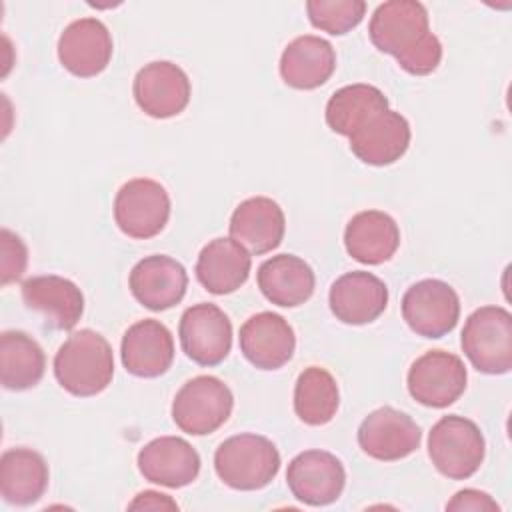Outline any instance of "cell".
<instances>
[{
  "instance_id": "83f0119b",
  "label": "cell",
  "mask_w": 512,
  "mask_h": 512,
  "mask_svg": "<svg viewBox=\"0 0 512 512\" xmlns=\"http://www.w3.org/2000/svg\"><path fill=\"white\" fill-rule=\"evenodd\" d=\"M46 368L42 346L22 330L0 334V382L6 390L22 392L34 388Z\"/></svg>"
},
{
  "instance_id": "4fadbf2b",
  "label": "cell",
  "mask_w": 512,
  "mask_h": 512,
  "mask_svg": "<svg viewBox=\"0 0 512 512\" xmlns=\"http://www.w3.org/2000/svg\"><path fill=\"white\" fill-rule=\"evenodd\" d=\"M420 426L392 406L370 412L358 426V444L364 454L380 462H396L418 450Z\"/></svg>"
},
{
  "instance_id": "9a60e30c",
  "label": "cell",
  "mask_w": 512,
  "mask_h": 512,
  "mask_svg": "<svg viewBox=\"0 0 512 512\" xmlns=\"http://www.w3.org/2000/svg\"><path fill=\"white\" fill-rule=\"evenodd\" d=\"M240 352L260 370H278L296 350V336L288 320L276 312H258L240 326Z\"/></svg>"
},
{
  "instance_id": "836d02e7",
  "label": "cell",
  "mask_w": 512,
  "mask_h": 512,
  "mask_svg": "<svg viewBox=\"0 0 512 512\" xmlns=\"http://www.w3.org/2000/svg\"><path fill=\"white\" fill-rule=\"evenodd\" d=\"M128 510H178V504L168 494L144 490L128 504Z\"/></svg>"
},
{
  "instance_id": "d6986e66",
  "label": "cell",
  "mask_w": 512,
  "mask_h": 512,
  "mask_svg": "<svg viewBox=\"0 0 512 512\" xmlns=\"http://www.w3.org/2000/svg\"><path fill=\"white\" fill-rule=\"evenodd\" d=\"M20 290L26 308L42 314L44 322L54 330H72L84 314L82 290L64 276H32L22 282Z\"/></svg>"
},
{
  "instance_id": "52a82bcc",
  "label": "cell",
  "mask_w": 512,
  "mask_h": 512,
  "mask_svg": "<svg viewBox=\"0 0 512 512\" xmlns=\"http://www.w3.org/2000/svg\"><path fill=\"white\" fill-rule=\"evenodd\" d=\"M170 210L166 188L152 178L128 180L114 198V220L134 240H148L160 234L168 224Z\"/></svg>"
},
{
  "instance_id": "e0dca14e",
  "label": "cell",
  "mask_w": 512,
  "mask_h": 512,
  "mask_svg": "<svg viewBox=\"0 0 512 512\" xmlns=\"http://www.w3.org/2000/svg\"><path fill=\"white\" fill-rule=\"evenodd\" d=\"M138 470L144 480L166 488H184L200 474L196 448L180 436H160L138 452Z\"/></svg>"
},
{
  "instance_id": "277c9868",
  "label": "cell",
  "mask_w": 512,
  "mask_h": 512,
  "mask_svg": "<svg viewBox=\"0 0 512 512\" xmlns=\"http://www.w3.org/2000/svg\"><path fill=\"white\" fill-rule=\"evenodd\" d=\"M486 440L470 418L442 416L428 434V456L434 468L450 480L474 476L484 462Z\"/></svg>"
},
{
  "instance_id": "4dcf8cb0",
  "label": "cell",
  "mask_w": 512,
  "mask_h": 512,
  "mask_svg": "<svg viewBox=\"0 0 512 512\" xmlns=\"http://www.w3.org/2000/svg\"><path fill=\"white\" fill-rule=\"evenodd\" d=\"M306 12L314 28L328 32L332 36H342L362 22L366 14V2L364 0H308Z\"/></svg>"
},
{
  "instance_id": "5bb4252c",
  "label": "cell",
  "mask_w": 512,
  "mask_h": 512,
  "mask_svg": "<svg viewBox=\"0 0 512 512\" xmlns=\"http://www.w3.org/2000/svg\"><path fill=\"white\" fill-rule=\"evenodd\" d=\"M108 26L92 16L70 22L58 38V60L72 76L92 78L106 70L112 58Z\"/></svg>"
},
{
  "instance_id": "4316f807",
  "label": "cell",
  "mask_w": 512,
  "mask_h": 512,
  "mask_svg": "<svg viewBox=\"0 0 512 512\" xmlns=\"http://www.w3.org/2000/svg\"><path fill=\"white\" fill-rule=\"evenodd\" d=\"M48 464L32 448H8L0 458V494L8 504L30 506L48 488Z\"/></svg>"
},
{
  "instance_id": "7c38bea8",
  "label": "cell",
  "mask_w": 512,
  "mask_h": 512,
  "mask_svg": "<svg viewBox=\"0 0 512 512\" xmlns=\"http://www.w3.org/2000/svg\"><path fill=\"white\" fill-rule=\"evenodd\" d=\"M286 484L302 504L326 506L340 498L346 484V470L332 452L304 450L290 460Z\"/></svg>"
},
{
  "instance_id": "8fae6325",
  "label": "cell",
  "mask_w": 512,
  "mask_h": 512,
  "mask_svg": "<svg viewBox=\"0 0 512 512\" xmlns=\"http://www.w3.org/2000/svg\"><path fill=\"white\" fill-rule=\"evenodd\" d=\"M132 94L146 116L164 120L184 112L190 102L192 86L188 74L178 64L154 60L136 72Z\"/></svg>"
},
{
  "instance_id": "ba28073f",
  "label": "cell",
  "mask_w": 512,
  "mask_h": 512,
  "mask_svg": "<svg viewBox=\"0 0 512 512\" xmlns=\"http://www.w3.org/2000/svg\"><path fill=\"white\" fill-rule=\"evenodd\" d=\"M402 318L418 336L442 338L460 320V298L448 282L424 278L404 292Z\"/></svg>"
},
{
  "instance_id": "9c48e42d",
  "label": "cell",
  "mask_w": 512,
  "mask_h": 512,
  "mask_svg": "<svg viewBox=\"0 0 512 512\" xmlns=\"http://www.w3.org/2000/svg\"><path fill=\"white\" fill-rule=\"evenodd\" d=\"M468 372L460 356L446 350H430L416 358L408 370L410 396L428 408H446L466 390Z\"/></svg>"
},
{
  "instance_id": "2e32d148",
  "label": "cell",
  "mask_w": 512,
  "mask_h": 512,
  "mask_svg": "<svg viewBox=\"0 0 512 512\" xmlns=\"http://www.w3.org/2000/svg\"><path fill=\"white\" fill-rule=\"evenodd\" d=\"M128 286L144 308L162 312L182 302L188 288V274L178 260L152 254L134 264Z\"/></svg>"
},
{
  "instance_id": "ac0fdd59",
  "label": "cell",
  "mask_w": 512,
  "mask_h": 512,
  "mask_svg": "<svg viewBox=\"0 0 512 512\" xmlns=\"http://www.w3.org/2000/svg\"><path fill=\"white\" fill-rule=\"evenodd\" d=\"M328 304L336 320L344 324H370L386 310L388 288L372 272L352 270L334 280Z\"/></svg>"
},
{
  "instance_id": "d6a6232c",
  "label": "cell",
  "mask_w": 512,
  "mask_h": 512,
  "mask_svg": "<svg viewBox=\"0 0 512 512\" xmlns=\"http://www.w3.org/2000/svg\"><path fill=\"white\" fill-rule=\"evenodd\" d=\"M446 510H472V512H498L500 506L496 500H492L490 494L474 490V488H464L452 496V500L446 504Z\"/></svg>"
},
{
  "instance_id": "cb8c5ba5",
  "label": "cell",
  "mask_w": 512,
  "mask_h": 512,
  "mask_svg": "<svg viewBox=\"0 0 512 512\" xmlns=\"http://www.w3.org/2000/svg\"><path fill=\"white\" fill-rule=\"evenodd\" d=\"M250 252L234 238H214L198 254L196 278L216 296L236 292L250 276Z\"/></svg>"
},
{
  "instance_id": "8992f818",
  "label": "cell",
  "mask_w": 512,
  "mask_h": 512,
  "mask_svg": "<svg viewBox=\"0 0 512 512\" xmlns=\"http://www.w3.org/2000/svg\"><path fill=\"white\" fill-rule=\"evenodd\" d=\"M234 396L228 384L216 376H196L188 380L172 400L174 424L190 436L216 432L232 414Z\"/></svg>"
},
{
  "instance_id": "3957f363",
  "label": "cell",
  "mask_w": 512,
  "mask_h": 512,
  "mask_svg": "<svg viewBox=\"0 0 512 512\" xmlns=\"http://www.w3.org/2000/svg\"><path fill=\"white\" fill-rule=\"evenodd\" d=\"M214 470L218 478L234 490H260L276 478L280 452L266 436L236 434L216 448Z\"/></svg>"
},
{
  "instance_id": "ffe728a7",
  "label": "cell",
  "mask_w": 512,
  "mask_h": 512,
  "mask_svg": "<svg viewBox=\"0 0 512 512\" xmlns=\"http://www.w3.org/2000/svg\"><path fill=\"white\" fill-rule=\"evenodd\" d=\"M120 358L132 376L158 378L166 374L174 362L170 330L154 318L138 320L122 336Z\"/></svg>"
},
{
  "instance_id": "44dd1931",
  "label": "cell",
  "mask_w": 512,
  "mask_h": 512,
  "mask_svg": "<svg viewBox=\"0 0 512 512\" xmlns=\"http://www.w3.org/2000/svg\"><path fill=\"white\" fill-rule=\"evenodd\" d=\"M352 154L370 166H390L400 160L410 146V124L396 110H382L368 118L350 136Z\"/></svg>"
},
{
  "instance_id": "5b68a950",
  "label": "cell",
  "mask_w": 512,
  "mask_h": 512,
  "mask_svg": "<svg viewBox=\"0 0 512 512\" xmlns=\"http://www.w3.org/2000/svg\"><path fill=\"white\" fill-rule=\"evenodd\" d=\"M462 352L484 374H506L512 368V314L502 306L474 310L462 328Z\"/></svg>"
},
{
  "instance_id": "f1b7e54d",
  "label": "cell",
  "mask_w": 512,
  "mask_h": 512,
  "mask_svg": "<svg viewBox=\"0 0 512 512\" xmlns=\"http://www.w3.org/2000/svg\"><path fill=\"white\" fill-rule=\"evenodd\" d=\"M388 110V98L372 84L338 88L326 104V124L340 136H350L374 114Z\"/></svg>"
},
{
  "instance_id": "f546056e",
  "label": "cell",
  "mask_w": 512,
  "mask_h": 512,
  "mask_svg": "<svg viewBox=\"0 0 512 512\" xmlns=\"http://www.w3.org/2000/svg\"><path fill=\"white\" fill-rule=\"evenodd\" d=\"M340 406V392L334 376L320 366L300 372L294 386V412L308 426L328 424Z\"/></svg>"
},
{
  "instance_id": "7a4b0ae2",
  "label": "cell",
  "mask_w": 512,
  "mask_h": 512,
  "mask_svg": "<svg viewBox=\"0 0 512 512\" xmlns=\"http://www.w3.org/2000/svg\"><path fill=\"white\" fill-rule=\"evenodd\" d=\"M54 376L72 396L104 392L114 378V354L108 340L90 328L72 332L54 356Z\"/></svg>"
},
{
  "instance_id": "6da1fadb",
  "label": "cell",
  "mask_w": 512,
  "mask_h": 512,
  "mask_svg": "<svg viewBox=\"0 0 512 512\" xmlns=\"http://www.w3.org/2000/svg\"><path fill=\"white\" fill-rule=\"evenodd\" d=\"M372 44L396 58L402 70L414 76L432 74L442 60V44L430 32L428 10L416 0L380 4L368 24Z\"/></svg>"
},
{
  "instance_id": "1f68e13d",
  "label": "cell",
  "mask_w": 512,
  "mask_h": 512,
  "mask_svg": "<svg viewBox=\"0 0 512 512\" xmlns=\"http://www.w3.org/2000/svg\"><path fill=\"white\" fill-rule=\"evenodd\" d=\"M28 264V248L24 240L8 228L0 232V284L8 286L22 278Z\"/></svg>"
},
{
  "instance_id": "30bf717a",
  "label": "cell",
  "mask_w": 512,
  "mask_h": 512,
  "mask_svg": "<svg viewBox=\"0 0 512 512\" xmlns=\"http://www.w3.org/2000/svg\"><path fill=\"white\" fill-rule=\"evenodd\" d=\"M184 354L200 366H218L232 348V322L222 308L200 302L184 310L178 324Z\"/></svg>"
},
{
  "instance_id": "7402d4cb",
  "label": "cell",
  "mask_w": 512,
  "mask_h": 512,
  "mask_svg": "<svg viewBox=\"0 0 512 512\" xmlns=\"http://www.w3.org/2000/svg\"><path fill=\"white\" fill-rule=\"evenodd\" d=\"M228 228L240 246L260 256L280 246L286 232V218L276 200L252 196L234 208Z\"/></svg>"
},
{
  "instance_id": "603a6c76",
  "label": "cell",
  "mask_w": 512,
  "mask_h": 512,
  "mask_svg": "<svg viewBox=\"0 0 512 512\" xmlns=\"http://www.w3.org/2000/svg\"><path fill=\"white\" fill-rule=\"evenodd\" d=\"M336 70L334 46L314 34L294 38L280 56V76L296 90H314L330 80Z\"/></svg>"
},
{
  "instance_id": "d4e9b609",
  "label": "cell",
  "mask_w": 512,
  "mask_h": 512,
  "mask_svg": "<svg viewBox=\"0 0 512 512\" xmlns=\"http://www.w3.org/2000/svg\"><path fill=\"white\" fill-rule=\"evenodd\" d=\"M344 246L354 260L376 266L396 254L400 228L396 220L382 210H362L346 224Z\"/></svg>"
},
{
  "instance_id": "484cf974",
  "label": "cell",
  "mask_w": 512,
  "mask_h": 512,
  "mask_svg": "<svg viewBox=\"0 0 512 512\" xmlns=\"http://www.w3.org/2000/svg\"><path fill=\"white\" fill-rule=\"evenodd\" d=\"M264 298L282 308H294L310 300L316 286L314 270L294 254H278L264 260L256 272Z\"/></svg>"
}]
</instances>
